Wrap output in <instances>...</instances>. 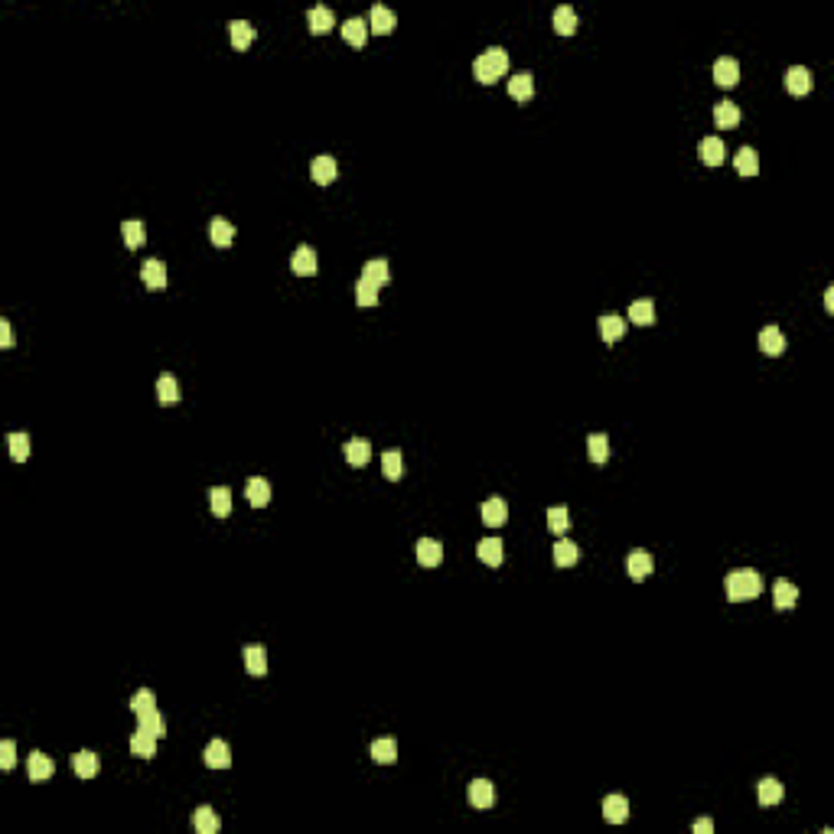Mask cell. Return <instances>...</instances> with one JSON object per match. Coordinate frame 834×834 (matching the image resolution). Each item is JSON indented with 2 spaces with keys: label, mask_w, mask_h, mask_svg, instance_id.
<instances>
[{
  "label": "cell",
  "mask_w": 834,
  "mask_h": 834,
  "mask_svg": "<svg viewBox=\"0 0 834 834\" xmlns=\"http://www.w3.org/2000/svg\"><path fill=\"white\" fill-rule=\"evenodd\" d=\"M697 157H701L707 167H720L724 163V140L720 137H704L697 144Z\"/></svg>",
  "instance_id": "23"
},
{
  "label": "cell",
  "mask_w": 834,
  "mask_h": 834,
  "mask_svg": "<svg viewBox=\"0 0 834 834\" xmlns=\"http://www.w3.org/2000/svg\"><path fill=\"white\" fill-rule=\"evenodd\" d=\"M759 349H763L766 356H782V352H786V336H782L779 326H766V329L759 332Z\"/></svg>",
  "instance_id": "17"
},
{
  "label": "cell",
  "mask_w": 834,
  "mask_h": 834,
  "mask_svg": "<svg viewBox=\"0 0 834 834\" xmlns=\"http://www.w3.org/2000/svg\"><path fill=\"white\" fill-rule=\"evenodd\" d=\"M0 346H4V349L14 346V329H10L7 320H0Z\"/></svg>",
  "instance_id": "51"
},
{
  "label": "cell",
  "mask_w": 834,
  "mask_h": 834,
  "mask_svg": "<svg viewBox=\"0 0 834 834\" xmlns=\"http://www.w3.org/2000/svg\"><path fill=\"white\" fill-rule=\"evenodd\" d=\"M362 280H369V284H375V287L388 284V280H391V268H388V261H385V258H375V261H369V264H365V270H362Z\"/></svg>",
  "instance_id": "32"
},
{
  "label": "cell",
  "mask_w": 834,
  "mask_h": 834,
  "mask_svg": "<svg viewBox=\"0 0 834 834\" xmlns=\"http://www.w3.org/2000/svg\"><path fill=\"white\" fill-rule=\"evenodd\" d=\"M356 303H359V307H375V303H379V287L359 278V284H356Z\"/></svg>",
  "instance_id": "46"
},
{
  "label": "cell",
  "mask_w": 834,
  "mask_h": 834,
  "mask_svg": "<svg viewBox=\"0 0 834 834\" xmlns=\"http://www.w3.org/2000/svg\"><path fill=\"white\" fill-rule=\"evenodd\" d=\"M342 39H346L349 46H365V39H369V26H365L362 16H352V20L342 23Z\"/></svg>",
  "instance_id": "27"
},
{
  "label": "cell",
  "mask_w": 834,
  "mask_h": 834,
  "mask_svg": "<svg viewBox=\"0 0 834 834\" xmlns=\"http://www.w3.org/2000/svg\"><path fill=\"white\" fill-rule=\"evenodd\" d=\"M72 769H75L78 779H92L95 773H98V756H95L92 749H78L75 756H72Z\"/></svg>",
  "instance_id": "26"
},
{
  "label": "cell",
  "mask_w": 834,
  "mask_h": 834,
  "mask_svg": "<svg viewBox=\"0 0 834 834\" xmlns=\"http://www.w3.org/2000/svg\"><path fill=\"white\" fill-rule=\"evenodd\" d=\"M245 495H248V502L255 505V509H264V505L270 502V482H268V479H261V476L248 479Z\"/></svg>",
  "instance_id": "25"
},
{
  "label": "cell",
  "mask_w": 834,
  "mask_h": 834,
  "mask_svg": "<svg viewBox=\"0 0 834 834\" xmlns=\"http://www.w3.org/2000/svg\"><path fill=\"white\" fill-rule=\"evenodd\" d=\"M7 443H10V456H14L16 463H23L26 456H30V437H26V433H10Z\"/></svg>",
  "instance_id": "47"
},
{
  "label": "cell",
  "mask_w": 834,
  "mask_h": 834,
  "mask_svg": "<svg viewBox=\"0 0 834 834\" xmlns=\"http://www.w3.org/2000/svg\"><path fill=\"white\" fill-rule=\"evenodd\" d=\"M734 167H737V173H740V176H756V173H759L756 150H753V147H740V150H737V157H734Z\"/></svg>",
  "instance_id": "31"
},
{
  "label": "cell",
  "mask_w": 834,
  "mask_h": 834,
  "mask_svg": "<svg viewBox=\"0 0 834 834\" xmlns=\"http://www.w3.org/2000/svg\"><path fill=\"white\" fill-rule=\"evenodd\" d=\"M307 23H310V33L323 36V33H329L332 26H336V20H332V10L329 7H313L307 14Z\"/></svg>",
  "instance_id": "29"
},
{
  "label": "cell",
  "mask_w": 834,
  "mask_h": 834,
  "mask_svg": "<svg viewBox=\"0 0 834 834\" xmlns=\"http://www.w3.org/2000/svg\"><path fill=\"white\" fill-rule=\"evenodd\" d=\"M394 26H398V16L388 7L375 4V7H371V16H369V30L379 33V36H388V33H394Z\"/></svg>",
  "instance_id": "10"
},
{
  "label": "cell",
  "mask_w": 834,
  "mask_h": 834,
  "mask_svg": "<svg viewBox=\"0 0 834 834\" xmlns=\"http://www.w3.org/2000/svg\"><path fill=\"white\" fill-rule=\"evenodd\" d=\"M587 453L593 463H606V460H610V437H606V433H590Z\"/></svg>",
  "instance_id": "38"
},
{
  "label": "cell",
  "mask_w": 834,
  "mask_h": 834,
  "mask_svg": "<svg viewBox=\"0 0 834 834\" xmlns=\"http://www.w3.org/2000/svg\"><path fill=\"white\" fill-rule=\"evenodd\" d=\"M786 88H788V95H808L811 88H815V75H811L805 65H792V69L786 72Z\"/></svg>",
  "instance_id": "5"
},
{
  "label": "cell",
  "mask_w": 834,
  "mask_h": 834,
  "mask_svg": "<svg viewBox=\"0 0 834 834\" xmlns=\"http://www.w3.org/2000/svg\"><path fill=\"white\" fill-rule=\"evenodd\" d=\"M756 798H759V805H776V802H782V782L779 779H763L759 782V788H756Z\"/></svg>",
  "instance_id": "42"
},
{
  "label": "cell",
  "mask_w": 834,
  "mask_h": 834,
  "mask_svg": "<svg viewBox=\"0 0 834 834\" xmlns=\"http://www.w3.org/2000/svg\"><path fill=\"white\" fill-rule=\"evenodd\" d=\"M724 590H727V600H734V603L753 600V596L763 593V577H759L753 567H740V571L727 574Z\"/></svg>",
  "instance_id": "1"
},
{
  "label": "cell",
  "mask_w": 834,
  "mask_h": 834,
  "mask_svg": "<svg viewBox=\"0 0 834 834\" xmlns=\"http://www.w3.org/2000/svg\"><path fill=\"white\" fill-rule=\"evenodd\" d=\"M414 554H417V564H424V567H437L443 561V548L433 538H421V541H417V544H414Z\"/></svg>",
  "instance_id": "13"
},
{
  "label": "cell",
  "mask_w": 834,
  "mask_h": 834,
  "mask_svg": "<svg viewBox=\"0 0 834 834\" xmlns=\"http://www.w3.org/2000/svg\"><path fill=\"white\" fill-rule=\"evenodd\" d=\"M371 759L381 766H391L394 759H398V743L391 740V737H381V740L371 743Z\"/></svg>",
  "instance_id": "36"
},
{
  "label": "cell",
  "mask_w": 834,
  "mask_h": 834,
  "mask_svg": "<svg viewBox=\"0 0 834 834\" xmlns=\"http://www.w3.org/2000/svg\"><path fill=\"white\" fill-rule=\"evenodd\" d=\"M796 600H798V587L792 584V580H776V587H773V603H776V610H792L796 606Z\"/></svg>",
  "instance_id": "20"
},
{
  "label": "cell",
  "mask_w": 834,
  "mask_h": 834,
  "mask_svg": "<svg viewBox=\"0 0 834 834\" xmlns=\"http://www.w3.org/2000/svg\"><path fill=\"white\" fill-rule=\"evenodd\" d=\"M577 14H574V7H557L554 10V30L561 33V36H574L577 33Z\"/></svg>",
  "instance_id": "39"
},
{
  "label": "cell",
  "mask_w": 834,
  "mask_h": 834,
  "mask_svg": "<svg viewBox=\"0 0 834 834\" xmlns=\"http://www.w3.org/2000/svg\"><path fill=\"white\" fill-rule=\"evenodd\" d=\"M208 241L216 248H228L235 241V225L228 218H212L208 222Z\"/></svg>",
  "instance_id": "14"
},
{
  "label": "cell",
  "mask_w": 834,
  "mask_h": 834,
  "mask_svg": "<svg viewBox=\"0 0 834 834\" xmlns=\"http://www.w3.org/2000/svg\"><path fill=\"white\" fill-rule=\"evenodd\" d=\"M652 567H655V561H652V554H645V551H633V554L626 557V571H629L633 580H645L652 574Z\"/></svg>",
  "instance_id": "16"
},
{
  "label": "cell",
  "mask_w": 834,
  "mask_h": 834,
  "mask_svg": "<svg viewBox=\"0 0 834 834\" xmlns=\"http://www.w3.org/2000/svg\"><path fill=\"white\" fill-rule=\"evenodd\" d=\"M310 176H313V183H320V186H329L332 179L339 176V167H336V160H332L329 154H323V157H313V163H310Z\"/></svg>",
  "instance_id": "6"
},
{
  "label": "cell",
  "mask_w": 834,
  "mask_h": 834,
  "mask_svg": "<svg viewBox=\"0 0 834 834\" xmlns=\"http://www.w3.org/2000/svg\"><path fill=\"white\" fill-rule=\"evenodd\" d=\"M505 544L499 538H486V541H479V561L482 564H489V567H499L502 564V557H505Z\"/></svg>",
  "instance_id": "28"
},
{
  "label": "cell",
  "mask_w": 834,
  "mask_h": 834,
  "mask_svg": "<svg viewBox=\"0 0 834 834\" xmlns=\"http://www.w3.org/2000/svg\"><path fill=\"white\" fill-rule=\"evenodd\" d=\"M580 561V548L574 544V541H557L554 544V564L557 567H571Z\"/></svg>",
  "instance_id": "44"
},
{
  "label": "cell",
  "mask_w": 834,
  "mask_h": 834,
  "mask_svg": "<svg viewBox=\"0 0 834 834\" xmlns=\"http://www.w3.org/2000/svg\"><path fill=\"white\" fill-rule=\"evenodd\" d=\"M603 818L610 825H623L629 818V798L626 796H606L603 798Z\"/></svg>",
  "instance_id": "12"
},
{
  "label": "cell",
  "mask_w": 834,
  "mask_h": 834,
  "mask_svg": "<svg viewBox=\"0 0 834 834\" xmlns=\"http://www.w3.org/2000/svg\"><path fill=\"white\" fill-rule=\"evenodd\" d=\"M470 805L473 808H479V811H486V808H492L495 805V786L489 779H476V782H470Z\"/></svg>",
  "instance_id": "3"
},
{
  "label": "cell",
  "mask_w": 834,
  "mask_h": 834,
  "mask_svg": "<svg viewBox=\"0 0 834 834\" xmlns=\"http://www.w3.org/2000/svg\"><path fill=\"white\" fill-rule=\"evenodd\" d=\"M53 769H56L53 759H49L46 753H39V749H36V753H30V759H26V773H30L33 782L49 779V776H53Z\"/></svg>",
  "instance_id": "21"
},
{
  "label": "cell",
  "mask_w": 834,
  "mask_h": 834,
  "mask_svg": "<svg viewBox=\"0 0 834 834\" xmlns=\"http://www.w3.org/2000/svg\"><path fill=\"white\" fill-rule=\"evenodd\" d=\"M695 831H697V834H711V831H714V821H711V818H697V821H695Z\"/></svg>",
  "instance_id": "52"
},
{
  "label": "cell",
  "mask_w": 834,
  "mask_h": 834,
  "mask_svg": "<svg viewBox=\"0 0 834 834\" xmlns=\"http://www.w3.org/2000/svg\"><path fill=\"white\" fill-rule=\"evenodd\" d=\"M208 509H212V515L216 518H225L228 512H232V492H228L225 486L208 489Z\"/></svg>",
  "instance_id": "33"
},
{
  "label": "cell",
  "mask_w": 834,
  "mask_h": 834,
  "mask_svg": "<svg viewBox=\"0 0 834 834\" xmlns=\"http://www.w3.org/2000/svg\"><path fill=\"white\" fill-rule=\"evenodd\" d=\"M157 401L160 404H176L179 401V385L173 375H160L157 379Z\"/></svg>",
  "instance_id": "41"
},
{
  "label": "cell",
  "mask_w": 834,
  "mask_h": 834,
  "mask_svg": "<svg viewBox=\"0 0 834 834\" xmlns=\"http://www.w3.org/2000/svg\"><path fill=\"white\" fill-rule=\"evenodd\" d=\"M193 825H196V831L199 834H216L218 828H222V821H218V815L208 808V805H199L196 815H193Z\"/></svg>",
  "instance_id": "35"
},
{
  "label": "cell",
  "mask_w": 834,
  "mask_h": 834,
  "mask_svg": "<svg viewBox=\"0 0 834 834\" xmlns=\"http://www.w3.org/2000/svg\"><path fill=\"white\" fill-rule=\"evenodd\" d=\"M600 339L606 342V346H613V342H619L626 336V320L616 317V313H606V317H600Z\"/></svg>",
  "instance_id": "11"
},
{
  "label": "cell",
  "mask_w": 834,
  "mask_h": 834,
  "mask_svg": "<svg viewBox=\"0 0 834 834\" xmlns=\"http://www.w3.org/2000/svg\"><path fill=\"white\" fill-rule=\"evenodd\" d=\"M371 460V443L365 437H352L346 443V463L349 466H365Z\"/></svg>",
  "instance_id": "22"
},
{
  "label": "cell",
  "mask_w": 834,
  "mask_h": 834,
  "mask_svg": "<svg viewBox=\"0 0 834 834\" xmlns=\"http://www.w3.org/2000/svg\"><path fill=\"white\" fill-rule=\"evenodd\" d=\"M505 72H509V53L499 46L486 49V53L473 62V75H476V82H482V85H492L495 78H502Z\"/></svg>",
  "instance_id": "2"
},
{
  "label": "cell",
  "mask_w": 834,
  "mask_h": 834,
  "mask_svg": "<svg viewBox=\"0 0 834 834\" xmlns=\"http://www.w3.org/2000/svg\"><path fill=\"white\" fill-rule=\"evenodd\" d=\"M509 95L515 101H532V95H534V78H532V72H518L515 78H509Z\"/></svg>",
  "instance_id": "24"
},
{
  "label": "cell",
  "mask_w": 834,
  "mask_h": 834,
  "mask_svg": "<svg viewBox=\"0 0 834 834\" xmlns=\"http://www.w3.org/2000/svg\"><path fill=\"white\" fill-rule=\"evenodd\" d=\"M629 320H633L635 326H652L655 323V303L652 300H635L633 307H629Z\"/></svg>",
  "instance_id": "40"
},
{
  "label": "cell",
  "mask_w": 834,
  "mask_h": 834,
  "mask_svg": "<svg viewBox=\"0 0 834 834\" xmlns=\"http://www.w3.org/2000/svg\"><path fill=\"white\" fill-rule=\"evenodd\" d=\"M150 707H157L154 691H150V687H140L137 695L131 697V711H134V714H144V711H150Z\"/></svg>",
  "instance_id": "49"
},
{
  "label": "cell",
  "mask_w": 834,
  "mask_h": 834,
  "mask_svg": "<svg viewBox=\"0 0 834 834\" xmlns=\"http://www.w3.org/2000/svg\"><path fill=\"white\" fill-rule=\"evenodd\" d=\"M140 280L147 284V290H167V264H163L160 258L144 261V268H140Z\"/></svg>",
  "instance_id": "4"
},
{
  "label": "cell",
  "mask_w": 834,
  "mask_h": 834,
  "mask_svg": "<svg viewBox=\"0 0 834 834\" xmlns=\"http://www.w3.org/2000/svg\"><path fill=\"white\" fill-rule=\"evenodd\" d=\"M825 310L828 313H834V287H828L825 290Z\"/></svg>",
  "instance_id": "53"
},
{
  "label": "cell",
  "mask_w": 834,
  "mask_h": 834,
  "mask_svg": "<svg viewBox=\"0 0 834 834\" xmlns=\"http://www.w3.org/2000/svg\"><path fill=\"white\" fill-rule=\"evenodd\" d=\"M228 36H232L235 49H248L251 39H255V26L245 23V20H232V23H228Z\"/></svg>",
  "instance_id": "37"
},
{
  "label": "cell",
  "mask_w": 834,
  "mask_h": 834,
  "mask_svg": "<svg viewBox=\"0 0 834 834\" xmlns=\"http://www.w3.org/2000/svg\"><path fill=\"white\" fill-rule=\"evenodd\" d=\"M202 759H206L208 769H228V766H232L228 743H225V740H212L206 749H202Z\"/></svg>",
  "instance_id": "7"
},
{
  "label": "cell",
  "mask_w": 834,
  "mask_h": 834,
  "mask_svg": "<svg viewBox=\"0 0 834 834\" xmlns=\"http://www.w3.org/2000/svg\"><path fill=\"white\" fill-rule=\"evenodd\" d=\"M131 753H134V756H140V759L157 756V737L137 727V734L131 737Z\"/></svg>",
  "instance_id": "30"
},
{
  "label": "cell",
  "mask_w": 834,
  "mask_h": 834,
  "mask_svg": "<svg viewBox=\"0 0 834 834\" xmlns=\"http://www.w3.org/2000/svg\"><path fill=\"white\" fill-rule=\"evenodd\" d=\"M714 82L720 88H734L740 82V62L737 59H717L714 62Z\"/></svg>",
  "instance_id": "9"
},
{
  "label": "cell",
  "mask_w": 834,
  "mask_h": 834,
  "mask_svg": "<svg viewBox=\"0 0 834 834\" xmlns=\"http://www.w3.org/2000/svg\"><path fill=\"white\" fill-rule=\"evenodd\" d=\"M0 766H4V769H14L16 766V743L14 740L0 743Z\"/></svg>",
  "instance_id": "50"
},
{
  "label": "cell",
  "mask_w": 834,
  "mask_h": 834,
  "mask_svg": "<svg viewBox=\"0 0 834 834\" xmlns=\"http://www.w3.org/2000/svg\"><path fill=\"white\" fill-rule=\"evenodd\" d=\"M290 268H294V274H300V278H310V274H317L320 261H317V251L310 245H300L294 251V258H290Z\"/></svg>",
  "instance_id": "8"
},
{
  "label": "cell",
  "mask_w": 834,
  "mask_h": 834,
  "mask_svg": "<svg viewBox=\"0 0 834 834\" xmlns=\"http://www.w3.org/2000/svg\"><path fill=\"white\" fill-rule=\"evenodd\" d=\"M245 668H248V675L264 678V675H268V649H264V645H248L245 649Z\"/></svg>",
  "instance_id": "18"
},
{
  "label": "cell",
  "mask_w": 834,
  "mask_h": 834,
  "mask_svg": "<svg viewBox=\"0 0 834 834\" xmlns=\"http://www.w3.org/2000/svg\"><path fill=\"white\" fill-rule=\"evenodd\" d=\"M121 235H124V245L131 248V251L147 241V228H144V222H137V218H134V222H124L121 225Z\"/></svg>",
  "instance_id": "43"
},
{
  "label": "cell",
  "mask_w": 834,
  "mask_h": 834,
  "mask_svg": "<svg viewBox=\"0 0 834 834\" xmlns=\"http://www.w3.org/2000/svg\"><path fill=\"white\" fill-rule=\"evenodd\" d=\"M740 108H737L734 101H720V105H714V124H717L720 131H730V127H737L740 124Z\"/></svg>",
  "instance_id": "19"
},
{
  "label": "cell",
  "mask_w": 834,
  "mask_h": 834,
  "mask_svg": "<svg viewBox=\"0 0 834 834\" xmlns=\"http://www.w3.org/2000/svg\"><path fill=\"white\" fill-rule=\"evenodd\" d=\"M482 522H486L489 528H499L509 522V505H505V499H489V502H482Z\"/></svg>",
  "instance_id": "15"
},
{
  "label": "cell",
  "mask_w": 834,
  "mask_h": 834,
  "mask_svg": "<svg viewBox=\"0 0 834 834\" xmlns=\"http://www.w3.org/2000/svg\"><path fill=\"white\" fill-rule=\"evenodd\" d=\"M567 525H571V522H567V509H564V505H554V509H548V528H551V532H554V534H564Z\"/></svg>",
  "instance_id": "48"
},
{
  "label": "cell",
  "mask_w": 834,
  "mask_h": 834,
  "mask_svg": "<svg viewBox=\"0 0 834 834\" xmlns=\"http://www.w3.org/2000/svg\"><path fill=\"white\" fill-rule=\"evenodd\" d=\"M381 473H385V479H401L404 473V460H401V450H385V456H381Z\"/></svg>",
  "instance_id": "45"
},
{
  "label": "cell",
  "mask_w": 834,
  "mask_h": 834,
  "mask_svg": "<svg viewBox=\"0 0 834 834\" xmlns=\"http://www.w3.org/2000/svg\"><path fill=\"white\" fill-rule=\"evenodd\" d=\"M137 727L140 730H147V734H154L157 740H160L163 734H167V720H163V714L157 711V707H150V711L137 714Z\"/></svg>",
  "instance_id": "34"
}]
</instances>
